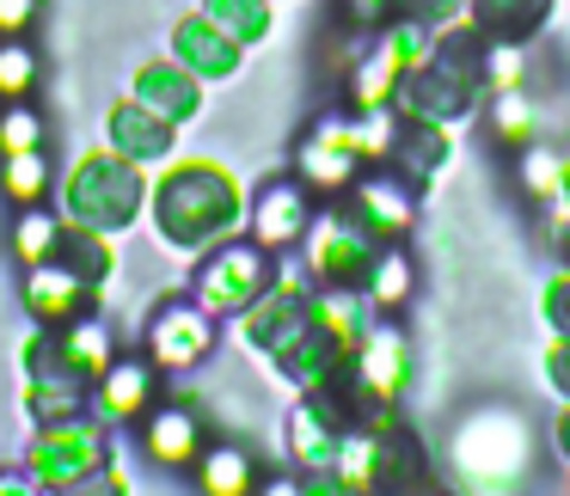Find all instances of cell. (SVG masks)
<instances>
[{
	"mask_svg": "<svg viewBox=\"0 0 570 496\" xmlns=\"http://www.w3.org/2000/svg\"><path fill=\"white\" fill-rule=\"evenodd\" d=\"M497 129H503V141H509V148H521V141L533 136V105L521 99L515 87H509L503 99H497Z\"/></svg>",
	"mask_w": 570,
	"mask_h": 496,
	"instance_id": "obj_8",
	"label": "cell"
},
{
	"mask_svg": "<svg viewBox=\"0 0 570 496\" xmlns=\"http://www.w3.org/2000/svg\"><path fill=\"white\" fill-rule=\"evenodd\" d=\"M43 190H50V166H43V153L38 148L13 153V160H7V197H13V202H38Z\"/></svg>",
	"mask_w": 570,
	"mask_h": 496,
	"instance_id": "obj_6",
	"label": "cell"
},
{
	"mask_svg": "<svg viewBox=\"0 0 570 496\" xmlns=\"http://www.w3.org/2000/svg\"><path fill=\"white\" fill-rule=\"evenodd\" d=\"M154 349H160V361L190 368V361L209 349V325H203L197 313H160V325H154Z\"/></svg>",
	"mask_w": 570,
	"mask_h": 496,
	"instance_id": "obj_1",
	"label": "cell"
},
{
	"mask_svg": "<svg viewBox=\"0 0 570 496\" xmlns=\"http://www.w3.org/2000/svg\"><path fill=\"white\" fill-rule=\"evenodd\" d=\"M405 282H411L405 258H386L381 264V282H374V300H405Z\"/></svg>",
	"mask_w": 570,
	"mask_h": 496,
	"instance_id": "obj_12",
	"label": "cell"
},
{
	"mask_svg": "<svg viewBox=\"0 0 570 496\" xmlns=\"http://www.w3.org/2000/svg\"><path fill=\"white\" fill-rule=\"evenodd\" d=\"M301 227H307V202H301L288 185L271 190V197L258 202V239H264V246H288Z\"/></svg>",
	"mask_w": 570,
	"mask_h": 496,
	"instance_id": "obj_3",
	"label": "cell"
},
{
	"mask_svg": "<svg viewBox=\"0 0 570 496\" xmlns=\"http://www.w3.org/2000/svg\"><path fill=\"white\" fill-rule=\"evenodd\" d=\"M38 19V0H0V38H19Z\"/></svg>",
	"mask_w": 570,
	"mask_h": 496,
	"instance_id": "obj_11",
	"label": "cell"
},
{
	"mask_svg": "<svg viewBox=\"0 0 570 496\" xmlns=\"http://www.w3.org/2000/svg\"><path fill=\"white\" fill-rule=\"evenodd\" d=\"M197 417H185V410H160V417L148 423V454L160 459V466H178V459L197 454Z\"/></svg>",
	"mask_w": 570,
	"mask_h": 496,
	"instance_id": "obj_2",
	"label": "cell"
},
{
	"mask_svg": "<svg viewBox=\"0 0 570 496\" xmlns=\"http://www.w3.org/2000/svg\"><path fill=\"white\" fill-rule=\"evenodd\" d=\"M31 87H38V56L7 38L0 43V99H26Z\"/></svg>",
	"mask_w": 570,
	"mask_h": 496,
	"instance_id": "obj_5",
	"label": "cell"
},
{
	"mask_svg": "<svg viewBox=\"0 0 570 496\" xmlns=\"http://www.w3.org/2000/svg\"><path fill=\"white\" fill-rule=\"evenodd\" d=\"M558 185H564V160H558V153H528V190L533 197H552Z\"/></svg>",
	"mask_w": 570,
	"mask_h": 496,
	"instance_id": "obj_10",
	"label": "cell"
},
{
	"mask_svg": "<svg viewBox=\"0 0 570 496\" xmlns=\"http://www.w3.org/2000/svg\"><path fill=\"white\" fill-rule=\"evenodd\" d=\"M43 141V117L26 111V105H13V111L0 117V148L7 153H31Z\"/></svg>",
	"mask_w": 570,
	"mask_h": 496,
	"instance_id": "obj_7",
	"label": "cell"
},
{
	"mask_svg": "<svg viewBox=\"0 0 570 496\" xmlns=\"http://www.w3.org/2000/svg\"><path fill=\"white\" fill-rule=\"evenodd\" d=\"M50 246H56V221L50 215H26L19 221V251L26 258H50Z\"/></svg>",
	"mask_w": 570,
	"mask_h": 496,
	"instance_id": "obj_9",
	"label": "cell"
},
{
	"mask_svg": "<svg viewBox=\"0 0 570 496\" xmlns=\"http://www.w3.org/2000/svg\"><path fill=\"white\" fill-rule=\"evenodd\" d=\"M203 490L209 496H252V459L239 447H215L203 459Z\"/></svg>",
	"mask_w": 570,
	"mask_h": 496,
	"instance_id": "obj_4",
	"label": "cell"
}]
</instances>
